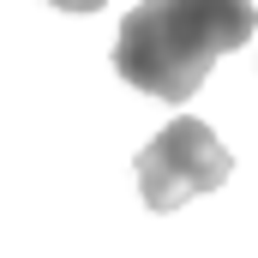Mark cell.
Returning a JSON list of instances; mask_svg holds the SVG:
<instances>
[{
	"label": "cell",
	"instance_id": "cell-1",
	"mask_svg": "<svg viewBox=\"0 0 258 258\" xmlns=\"http://www.w3.org/2000/svg\"><path fill=\"white\" fill-rule=\"evenodd\" d=\"M258 12L240 0H216V6H132L120 18V42H114V72L132 90L156 96V102H186L204 72L222 60L228 48H240L252 36Z\"/></svg>",
	"mask_w": 258,
	"mask_h": 258
},
{
	"label": "cell",
	"instance_id": "cell-2",
	"mask_svg": "<svg viewBox=\"0 0 258 258\" xmlns=\"http://www.w3.org/2000/svg\"><path fill=\"white\" fill-rule=\"evenodd\" d=\"M228 174H234V156L192 114L168 120V126L138 150V186H144V204L150 210H180L186 198L216 192Z\"/></svg>",
	"mask_w": 258,
	"mask_h": 258
}]
</instances>
